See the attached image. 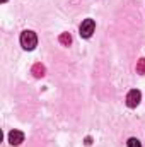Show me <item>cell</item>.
Segmentation results:
<instances>
[{
    "label": "cell",
    "mask_w": 145,
    "mask_h": 147,
    "mask_svg": "<svg viewBox=\"0 0 145 147\" xmlns=\"http://www.w3.org/2000/svg\"><path fill=\"white\" fill-rule=\"evenodd\" d=\"M36 45H38V36L34 31H22V34H21V46L24 50L31 51V50L36 48Z\"/></svg>",
    "instance_id": "6da1fadb"
},
{
    "label": "cell",
    "mask_w": 145,
    "mask_h": 147,
    "mask_svg": "<svg viewBox=\"0 0 145 147\" xmlns=\"http://www.w3.org/2000/svg\"><path fill=\"white\" fill-rule=\"evenodd\" d=\"M140 99H142V92L138 89H132L126 94V106L128 108H137L140 105Z\"/></svg>",
    "instance_id": "7a4b0ae2"
},
{
    "label": "cell",
    "mask_w": 145,
    "mask_h": 147,
    "mask_svg": "<svg viewBox=\"0 0 145 147\" xmlns=\"http://www.w3.org/2000/svg\"><path fill=\"white\" fill-rule=\"evenodd\" d=\"M94 29H96V22H94L92 19H85V21H82V24H80V36L82 38H91L92 33H94Z\"/></svg>",
    "instance_id": "3957f363"
},
{
    "label": "cell",
    "mask_w": 145,
    "mask_h": 147,
    "mask_svg": "<svg viewBox=\"0 0 145 147\" xmlns=\"http://www.w3.org/2000/svg\"><path fill=\"white\" fill-rule=\"evenodd\" d=\"M9 142H10L12 146L22 144V142H24V134H22L21 130H12V132L9 134Z\"/></svg>",
    "instance_id": "277c9868"
},
{
    "label": "cell",
    "mask_w": 145,
    "mask_h": 147,
    "mask_svg": "<svg viewBox=\"0 0 145 147\" xmlns=\"http://www.w3.org/2000/svg\"><path fill=\"white\" fill-rule=\"evenodd\" d=\"M44 74H46V69H44V65H41V63H34L33 65V75L34 77H44Z\"/></svg>",
    "instance_id": "5b68a950"
},
{
    "label": "cell",
    "mask_w": 145,
    "mask_h": 147,
    "mask_svg": "<svg viewBox=\"0 0 145 147\" xmlns=\"http://www.w3.org/2000/svg\"><path fill=\"white\" fill-rule=\"evenodd\" d=\"M58 41H60L63 46H68V45H72V36H70V33H62V34L58 36Z\"/></svg>",
    "instance_id": "8992f818"
},
{
    "label": "cell",
    "mask_w": 145,
    "mask_h": 147,
    "mask_svg": "<svg viewBox=\"0 0 145 147\" xmlns=\"http://www.w3.org/2000/svg\"><path fill=\"white\" fill-rule=\"evenodd\" d=\"M137 72L138 74H145V58H140L137 63Z\"/></svg>",
    "instance_id": "52a82bcc"
},
{
    "label": "cell",
    "mask_w": 145,
    "mask_h": 147,
    "mask_svg": "<svg viewBox=\"0 0 145 147\" xmlns=\"http://www.w3.org/2000/svg\"><path fill=\"white\" fill-rule=\"evenodd\" d=\"M128 147H142V144H140V140L138 139H135V137H132V139H128Z\"/></svg>",
    "instance_id": "ba28073f"
},
{
    "label": "cell",
    "mask_w": 145,
    "mask_h": 147,
    "mask_svg": "<svg viewBox=\"0 0 145 147\" xmlns=\"http://www.w3.org/2000/svg\"><path fill=\"white\" fill-rule=\"evenodd\" d=\"M92 144V139L91 137H85V146H91Z\"/></svg>",
    "instance_id": "9c48e42d"
},
{
    "label": "cell",
    "mask_w": 145,
    "mask_h": 147,
    "mask_svg": "<svg viewBox=\"0 0 145 147\" xmlns=\"http://www.w3.org/2000/svg\"><path fill=\"white\" fill-rule=\"evenodd\" d=\"M0 2H7V0H0Z\"/></svg>",
    "instance_id": "30bf717a"
}]
</instances>
